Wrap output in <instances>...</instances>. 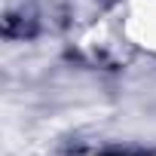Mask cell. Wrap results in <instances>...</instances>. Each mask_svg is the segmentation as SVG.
Wrapping results in <instances>:
<instances>
[{
    "instance_id": "1",
    "label": "cell",
    "mask_w": 156,
    "mask_h": 156,
    "mask_svg": "<svg viewBox=\"0 0 156 156\" xmlns=\"http://www.w3.org/2000/svg\"><path fill=\"white\" fill-rule=\"evenodd\" d=\"M113 37L119 49L156 58V0H126L113 16Z\"/></svg>"
},
{
    "instance_id": "2",
    "label": "cell",
    "mask_w": 156,
    "mask_h": 156,
    "mask_svg": "<svg viewBox=\"0 0 156 156\" xmlns=\"http://www.w3.org/2000/svg\"><path fill=\"white\" fill-rule=\"evenodd\" d=\"M95 156H107V153H95Z\"/></svg>"
}]
</instances>
